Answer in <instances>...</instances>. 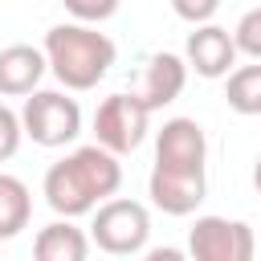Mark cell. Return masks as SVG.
<instances>
[{"instance_id": "6da1fadb", "label": "cell", "mask_w": 261, "mask_h": 261, "mask_svg": "<svg viewBox=\"0 0 261 261\" xmlns=\"http://www.w3.org/2000/svg\"><path fill=\"white\" fill-rule=\"evenodd\" d=\"M122 188V163L110 147L102 143H90V147H77L69 151L65 159H57L49 171H45V204L57 212V216H86L94 212L102 200H110L114 192Z\"/></svg>"}, {"instance_id": "7a4b0ae2", "label": "cell", "mask_w": 261, "mask_h": 261, "mask_svg": "<svg viewBox=\"0 0 261 261\" xmlns=\"http://www.w3.org/2000/svg\"><path fill=\"white\" fill-rule=\"evenodd\" d=\"M41 49H45V57H49L53 77H57L65 90H94V86L110 73L114 57H118L114 41H110L106 33H98V24H86V20L53 24V29L45 33V45H41Z\"/></svg>"}, {"instance_id": "3957f363", "label": "cell", "mask_w": 261, "mask_h": 261, "mask_svg": "<svg viewBox=\"0 0 261 261\" xmlns=\"http://www.w3.org/2000/svg\"><path fill=\"white\" fill-rule=\"evenodd\" d=\"M147 237H151V212L139 204V200H126V196H110L94 208V220H90V241L110 253V257H135L147 249Z\"/></svg>"}, {"instance_id": "277c9868", "label": "cell", "mask_w": 261, "mask_h": 261, "mask_svg": "<svg viewBox=\"0 0 261 261\" xmlns=\"http://www.w3.org/2000/svg\"><path fill=\"white\" fill-rule=\"evenodd\" d=\"M20 122L37 147H65L82 135V106L61 90H33L20 106Z\"/></svg>"}, {"instance_id": "5b68a950", "label": "cell", "mask_w": 261, "mask_h": 261, "mask_svg": "<svg viewBox=\"0 0 261 261\" xmlns=\"http://www.w3.org/2000/svg\"><path fill=\"white\" fill-rule=\"evenodd\" d=\"M147 130H151V110L143 106V98L135 90L130 94H110L94 110V139L102 147H110L114 155L139 151Z\"/></svg>"}, {"instance_id": "8992f818", "label": "cell", "mask_w": 261, "mask_h": 261, "mask_svg": "<svg viewBox=\"0 0 261 261\" xmlns=\"http://www.w3.org/2000/svg\"><path fill=\"white\" fill-rule=\"evenodd\" d=\"M188 253L196 261H253L257 237L245 220L228 216H196L188 232Z\"/></svg>"}, {"instance_id": "52a82bcc", "label": "cell", "mask_w": 261, "mask_h": 261, "mask_svg": "<svg viewBox=\"0 0 261 261\" xmlns=\"http://www.w3.org/2000/svg\"><path fill=\"white\" fill-rule=\"evenodd\" d=\"M147 196L167 216H192L204 204V196H208V175H204V167H167V163H155L151 179H147Z\"/></svg>"}, {"instance_id": "ba28073f", "label": "cell", "mask_w": 261, "mask_h": 261, "mask_svg": "<svg viewBox=\"0 0 261 261\" xmlns=\"http://www.w3.org/2000/svg\"><path fill=\"white\" fill-rule=\"evenodd\" d=\"M237 37L212 20L204 24H192L188 33V45H184V57H188V69H196L200 77L216 82V77H228L237 69Z\"/></svg>"}, {"instance_id": "9c48e42d", "label": "cell", "mask_w": 261, "mask_h": 261, "mask_svg": "<svg viewBox=\"0 0 261 261\" xmlns=\"http://www.w3.org/2000/svg\"><path fill=\"white\" fill-rule=\"evenodd\" d=\"M155 163L167 167H204L208 163V139L196 118H167L155 135Z\"/></svg>"}, {"instance_id": "30bf717a", "label": "cell", "mask_w": 261, "mask_h": 261, "mask_svg": "<svg viewBox=\"0 0 261 261\" xmlns=\"http://www.w3.org/2000/svg\"><path fill=\"white\" fill-rule=\"evenodd\" d=\"M184 86H188V57H179V53H151L147 57V69H143V82H139L135 94L155 114L167 102H175L184 94Z\"/></svg>"}, {"instance_id": "8fae6325", "label": "cell", "mask_w": 261, "mask_h": 261, "mask_svg": "<svg viewBox=\"0 0 261 261\" xmlns=\"http://www.w3.org/2000/svg\"><path fill=\"white\" fill-rule=\"evenodd\" d=\"M49 69L45 49L33 45H8L0 49V94L4 98H29Z\"/></svg>"}, {"instance_id": "7c38bea8", "label": "cell", "mask_w": 261, "mask_h": 261, "mask_svg": "<svg viewBox=\"0 0 261 261\" xmlns=\"http://www.w3.org/2000/svg\"><path fill=\"white\" fill-rule=\"evenodd\" d=\"M33 253H37V261H86L90 257V237L77 224H69V216H61V220H53L37 232Z\"/></svg>"}, {"instance_id": "4fadbf2b", "label": "cell", "mask_w": 261, "mask_h": 261, "mask_svg": "<svg viewBox=\"0 0 261 261\" xmlns=\"http://www.w3.org/2000/svg\"><path fill=\"white\" fill-rule=\"evenodd\" d=\"M29 220H33V196H29L24 179L0 171V241L20 237L29 228Z\"/></svg>"}, {"instance_id": "5bb4252c", "label": "cell", "mask_w": 261, "mask_h": 261, "mask_svg": "<svg viewBox=\"0 0 261 261\" xmlns=\"http://www.w3.org/2000/svg\"><path fill=\"white\" fill-rule=\"evenodd\" d=\"M224 102L245 114V118H257L261 114V61L257 65H237L228 73V86H224Z\"/></svg>"}, {"instance_id": "9a60e30c", "label": "cell", "mask_w": 261, "mask_h": 261, "mask_svg": "<svg viewBox=\"0 0 261 261\" xmlns=\"http://www.w3.org/2000/svg\"><path fill=\"white\" fill-rule=\"evenodd\" d=\"M232 37H237V49H241L245 57L261 61V8H249V12L237 20Z\"/></svg>"}, {"instance_id": "2e32d148", "label": "cell", "mask_w": 261, "mask_h": 261, "mask_svg": "<svg viewBox=\"0 0 261 261\" xmlns=\"http://www.w3.org/2000/svg\"><path fill=\"white\" fill-rule=\"evenodd\" d=\"M20 139H24V122H20V114H16L12 106H4V102H0V163L16 155Z\"/></svg>"}, {"instance_id": "e0dca14e", "label": "cell", "mask_w": 261, "mask_h": 261, "mask_svg": "<svg viewBox=\"0 0 261 261\" xmlns=\"http://www.w3.org/2000/svg\"><path fill=\"white\" fill-rule=\"evenodd\" d=\"M61 4L73 20H86V24H102L118 12V0H61Z\"/></svg>"}, {"instance_id": "ac0fdd59", "label": "cell", "mask_w": 261, "mask_h": 261, "mask_svg": "<svg viewBox=\"0 0 261 261\" xmlns=\"http://www.w3.org/2000/svg\"><path fill=\"white\" fill-rule=\"evenodd\" d=\"M216 8H220V0H171V12H175L179 20H188V24H204V20H212Z\"/></svg>"}, {"instance_id": "d6986e66", "label": "cell", "mask_w": 261, "mask_h": 261, "mask_svg": "<svg viewBox=\"0 0 261 261\" xmlns=\"http://www.w3.org/2000/svg\"><path fill=\"white\" fill-rule=\"evenodd\" d=\"M179 249H151V261H175Z\"/></svg>"}, {"instance_id": "ffe728a7", "label": "cell", "mask_w": 261, "mask_h": 261, "mask_svg": "<svg viewBox=\"0 0 261 261\" xmlns=\"http://www.w3.org/2000/svg\"><path fill=\"white\" fill-rule=\"evenodd\" d=\"M253 188H257V196H261V159H257V167H253Z\"/></svg>"}]
</instances>
